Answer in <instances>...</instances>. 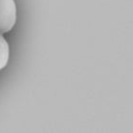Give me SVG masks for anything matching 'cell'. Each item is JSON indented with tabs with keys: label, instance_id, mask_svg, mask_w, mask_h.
<instances>
[{
	"label": "cell",
	"instance_id": "2",
	"mask_svg": "<svg viewBox=\"0 0 133 133\" xmlns=\"http://www.w3.org/2000/svg\"><path fill=\"white\" fill-rule=\"evenodd\" d=\"M9 44L6 41L5 37L2 35H0V70H2L7 65L9 61Z\"/></svg>",
	"mask_w": 133,
	"mask_h": 133
},
{
	"label": "cell",
	"instance_id": "1",
	"mask_svg": "<svg viewBox=\"0 0 133 133\" xmlns=\"http://www.w3.org/2000/svg\"><path fill=\"white\" fill-rule=\"evenodd\" d=\"M16 21L15 0H0V35L12 30Z\"/></svg>",
	"mask_w": 133,
	"mask_h": 133
}]
</instances>
